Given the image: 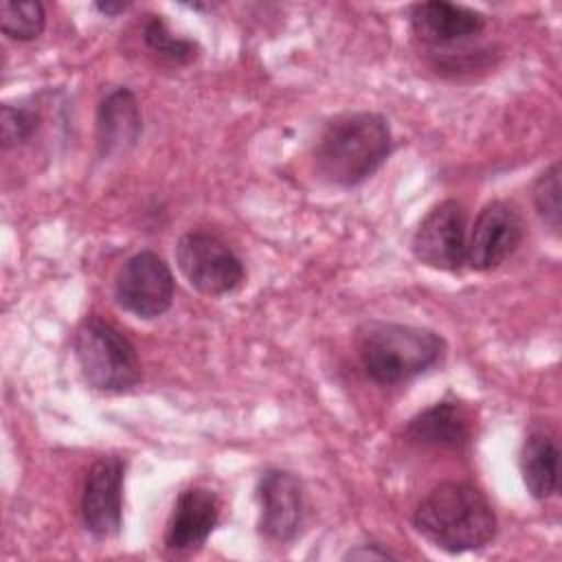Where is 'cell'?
<instances>
[{
	"label": "cell",
	"instance_id": "e0dca14e",
	"mask_svg": "<svg viewBox=\"0 0 562 562\" xmlns=\"http://www.w3.org/2000/svg\"><path fill=\"white\" fill-rule=\"evenodd\" d=\"M143 37L156 55L173 64H189L198 57V44L176 37L160 15H149V20L143 24Z\"/></svg>",
	"mask_w": 562,
	"mask_h": 562
},
{
	"label": "cell",
	"instance_id": "4fadbf2b",
	"mask_svg": "<svg viewBox=\"0 0 562 562\" xmlns=\"http://www.w3.org/2000/svg\"><path fill=\"white\" fill-rule=\"evenodd\" d=\"M140 110L130 88L108 92L97 110V143L103 156L130 149L140 136Z\"/></svg>",
	"mask_w": 562,
	"mask_h": 562
},
{
	"label": "cell",
	"instance_id": "5bb4252c",
	"mask_svg": "<svg viewBox=\"0 0 562 562\" xmlns=\"http://www.w3.org/2000/svg\"><path fill=\"white\" fill-rule=\"evenodd\" d=\"M404 435L424 446H443V448H461L470 441L472 422L468 411L457 402H437L415 415Z\"/></svg>",
	"mask_w": 562,
	"mask_h": 562
},
{
	"label": "cell",
	"instance_id": "7c38bea8",
	"mask_svg": "<svg viewBox=\"0 0 562 562\" xmlns=\"http://www.w3.org/2000/svg\"><path fill=\"white\" fill-rule=\"evenodd\" d=\"M411 26L428 44H457L479 35L485 29V15L463 4L430 0L413 4Z\"/></svg>",
	"mask_w": 562,
	"mask_h": 562
},
{
	"label": "cell",
	"instance_id": "5b68a950",
	"mask_svg": "<svg viewBox=\"0 0 562 562\" xmlns=\"http://www.w3.org/2000/svg\"><path fill=\"white\" fill-rule=\"evenodd\" d=\"M176 261L184 279L202 294L220 296L241 285V259L209 231H189L176 244Z\"/></svg>",
	"mask_w": 562,
	"mask_h": 562
},
{
	"label": "cell",
	"instance_id": "44dd1931",
	"mask_svg": "<svg viewBox=\"0 0 562 562\" xmlns=\"http://www.w3.org/2000/svg\"><path fill=\"white\" fill-rule=\"evenodd\" d=\"M97 9H99L101 13L114 15V13L125 11V9H127V4H125V2H99V4H97Z\"/></svg>",
	"mask_w": 562,
	"mask_h": 562
},
{
	"label": "cell",
	"instance_id": "d6986e66",
	"mask_svg": "<svg viewBox=\"0 0 562 562\" xmlns=\"http://www.w3.org/2000/svg\"><path fill=\"white\" fill-rule=\"evenodd\" d=\"M40 127V114L29 105H9L0 110V138L2 147H15L33 138Z\"/></svg>",
	"mask_w": 562,
	"mask_h": 562
},
{
	"label": "cell",
	"instance_id": "6da1fadb",
	"mask_svg": "<svg viewBox=\"0 0 562 562\" xmlns=\"http://www.w3.org/2000/svg\"><path fill=\"white\" fill-rule=\"evenodd\" d=\"M415 529L448 553L485 547L496 533V514L487 496L472 483L446 481L415 507Z\"/></svg>",
	"mask_w": 562,
	"mask_h": 562
},
{
	"label": "cell",
	"instance_id": "ac0fdd59",
	"mask_svg": "<svg viewBox=\"0 0 562 562\" xmlns=\"http://www.w3.org/2000/svg\"><path fill=\"white\" fill-rule=\"evenodd\" d=\"M533 204L542 222L558 233L560 231V162H553L542 171L533 184Z\"/></svg>",
	"mask_w": 562,
	"mask_h": 562
},
{
	"label": "cell",
	"instance_id": "30bf717a",
	"mask_svg": "<svg viewBox=\"0 0 562 562\" xmlns=\"http://www.w3.org/2000/svg\"><path fill=\"white\" fill-rule=\"evenodd\" d=\"M259 529L272 542H290L303 520V487L299 479L281 468L259 476Z\"/></svg>",
	"mask_w": 562,
	"mask_h": 562
},
{
	"label": "cell",
	"instance_id": "277c9868",
	"mask_svg": "<svg viewBox=\"0 0 562 562\" xmlns=\"http://www.w3.org/2000/svg\"><path fill=\"white\" fill-rule=\"evenodd\" d=\"M75 358L86 382L99 391H130L140 380V358L132 340L110 321L90 314L72 338Z\"/></svg>",
	"mask_w": 562,
	"mask_h": 562
},
{
	"label": "cell",
	"instance_id": "9c48e42d",
	"mask_svg": "<svg viewBox=\"0 0 562 562\" xmlns=\"http://www.w3.org/2000/svg\"><path fill=\"white\" fill-rule=\"evenodd\" d=\"M125 461L116 454L99 457L83 481L81 520L94 538H110L123 522Z\"/></svg>",
	"mask_w": 562,
	"mask_h": 562
},
{
	"label": "cell",
	"instance_id": "52a82bcc",
	"mask_svg": "<svg viewBox=\"0 0 562 562\" xmlns=\"http://www.w3.org/2000/svg\"><path fill=\"white\" fill-rule=\"evenodd\" d=\"M522 237L525 222L516 206L505 200H492L479 211L468 233L465 263L481 272L498 268L516 252Z\"/></svg>",
	"mask_w": 562,
	"mask_h": 562
},
{
	"label": "cell",
	"instance_id": "3957f363",
	"mask_svg": "<svg viewBox=\"0 0 562 562\" xmlns=\"http://www.w3.org/2000/svg\"><path fill=\"white\" fill-rule=\"evenodd\" d=\"M446 353V340L426 327L373 323L358 336L364 373L378 384H400L435 367Z\"/></svg>",
	"mask_w": 562,
	"mask_h": 562
},
{
	"label": "cell",
	"instance_id": "8992f818",
	"mask_svg": "<svg viewBox=\"0 0 562 562\" xmlns=\"http://www.w3.org/2000/svg\"><path fill=\"white\" fill-rule=\"evenodd\" d=\"M173 290L176 281L169 266L151 250L125 259L114 279L116 303L138 318L162 316L171 307Z\"/></svg>",
	"mask_w": 562,
	"mask_h": 562
},
{
	"label": "cell",
	"instance_id": "8fae6325",
	"mask_svg": "<svg viewBox=\"0 0 562 562\" xmlns=\"http://www.w3.org/2000/svg\"><path fill=\"white\" fill-rule=\"evenodd\" d=\"M220 498L206 487H187L178 494L165 529V547L176 553L200 549L220 520Z\"/></svg>",
	"mask_w": 562,
	"mask_h": 562
},
{
	"label": "cell",
	"instance_id": "7a4b0ae2",
	"mask_svg": "<svg viewBox=\"0 0 562 562\" xmlns=\"http://www.w3.org/2000/svg\"><path fill=\"white\" fill-rule=\"evenodd\" d=\"M391 145V130L382 114L351 112L336 116L316 140V171L338 187L360 184L382 167Z\"/></svg>",
	"mask_w": 562,
	"mask_h": 562
},
{
	"label": "cell",
	"instance_id": "ba28073f",
	"mask_svg": "<svg viewBox=\"0 0 562 562\" xmlns=\"http://www.w3.org/2000/svg\"><path fill=\"white\" fill-rule=\"evenodd\" d=\"M468 215L461 202L443 200L432 206L413 235L415 257L437 270L454 272L465 263Z\"/></svg>",
	"mask_w": 562,
	"mask_h": 562
},
{
	"label": "cell",
	"instance_id": "ffe728a7",
	"mask_svg": "<svg viewBox=\"0 0 562 562\" xmlns=\"http://www.w3.org/2000/svg\"><path fill=\"white\" fill-rule=\"evenodd\" d=\"M397 558L389 549H382L380 544H358L356 549H349L345 553V560H393Z\"/></svg>",
	"mask_w": 562,
	"mask_h": 562
},
{
	"label": "cell",
	"instance_id": "9a60e30c",
	"mask_svg": "<svg viewBox=\"0 0 562 562\" xmlns=\"http://www.w3.org/2000/svg\"><path fill=\"white\" fill-rule=\"evenodd\" d=\"M558 446L544 430L527 435L520 448V474L527 492L547 501L558 492Z\"/></svg>",
	"mask_w": 562,
	"mask_h": 562
},
{
	"label": "cell",
	"instance_id": "2e32d148",
	"mask_svg": "<svg viewBox=\"0 0 562 562\" xmlns=\"http://www.w3.org/2000/svg\"><path fill=\"white\" fill-rule=\"evenodd\" d=\"M46 24L42 2H11L0 4V29L7 37L18 42L35 40Z\"/></svg>",
	"mask_w": 562,
	"mask_h": 562
}]
</instances>
